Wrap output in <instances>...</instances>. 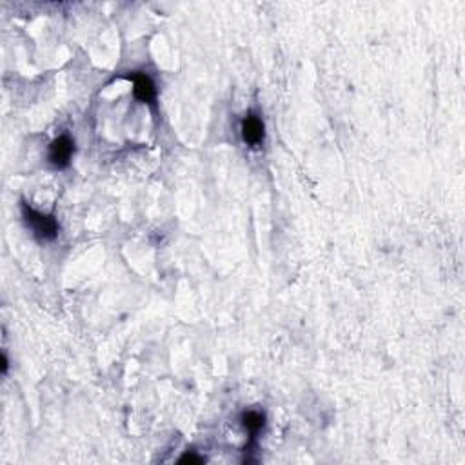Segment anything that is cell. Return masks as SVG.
Segmentation results:
<instances>
[{
    "mask_svg": "<svg viewBox=\"0 0 465 465\" xmlns=\"http://www.w3.org/2000/svg\"><path fill=\"white\" fill-rule=\"evenodd\" d=\"M22 216L24 222L27 224V228L32 229L33 235H35L39 240H55L58 237V222L55 220V216L51 215H42V213H36L33 207H29L24 202L22 204Z\"/></svg>",
    "mask_w": 465,
    "mask_h": 465,
    "instance_id": "6da1fadb",
    "label": "cell"
},
{
    "mask_svg": "<svg viewBox=\"0 0 465 465\" xmlns=\"http://www.w3.org/2000/svg\"><path fill=\"white\" fill-rule=\"evenodd\" d=\"M73 153H75V142H73L67 134H62L51 142L50 146V164L57 169H64V167L69 166L71 162Z\"/></svg>",
    "mask_w": 465,
    "mask_h": 465,
    "instance_id": "7a4b0ae2",
    "label": "cell"
},
{
    "mask_svg": "<svg viewBox=\"0 0 465 465\" xmlns=\"http://www.w3.org/2000/svg\"><path fill=\"white\" fill-rule=\"evenodd\" d=\"M131 82H133V93L137 97V100L144 104H153L157 99V88L153 84V81L149 78L146 73L134 71L131 75H127Z\"/></svg>",
    "mask_w": 465,
    "mask_h": 465,
    "instance_id": "3957f363",
    "label": "cell"
},
{
    "mask_svg": "<svg viewBox=\"0 0 465 465\" xmlns=\"http://www.w3.org/2000/svg\"><path fill=\"white\" fill-rule=\"evenodd\" d=\"M264 122L260 120V116H256L255 113H249V115H246L244 122H242V139H244L246 144L256 148V146L264 142Z\"/></svg>",
    "mask_w": 465,
    "mask_h": 465,
    "instance_id": "277c9868",
    "label": "cell"
},
{
    "mask_svg": "<svg viewBox=\"0 0 465 465\" xmlns=\"http://www.w3.org/2000/svg\"><path fill=\"white\" fill-rule=\"evenodd\" d=\"M242 424H244V427L247 429V433L251 434V438L255 440L256 434L264 429L265 416L258 411H247L242 415Z\"/></svg>",
    "mask_w": 465,
    "mask_h": 465,
    "instance_id": "5b68a950",
    "label": "cell"
},
{
    "mask_svg": "<svg viewBox=\"0 0 465 465\" xmlns=\"http://www.w3.org/2000/svg\"><path fill=\"white\" fill-rule=\"evenodd\" d=\"M204 461H206V458H204V457H198V454H195L193 451H188V452H183V457L180 458L179 464L200 465V464H204Z\"/></svg>",
    "mask_w": 465,
    "mask_h": 465,
    "instance_id": "8992f818",
    "label": "cell"
},
{
    "mask_svg": "<svg viewBox=\"0 0 465 465\" xmlns=\"http://www.w3.org/2000/svg\"><path fill=\"white\" fill-rule=\"evenodd\" d=\"M2 373H8V356L6 354H2Z\"/></svg>",
    "mask_w": 465,
    "mask_h": 465,
    "instance_id": "52a82bcc",
    "label": "cell"
}]
</instances>
